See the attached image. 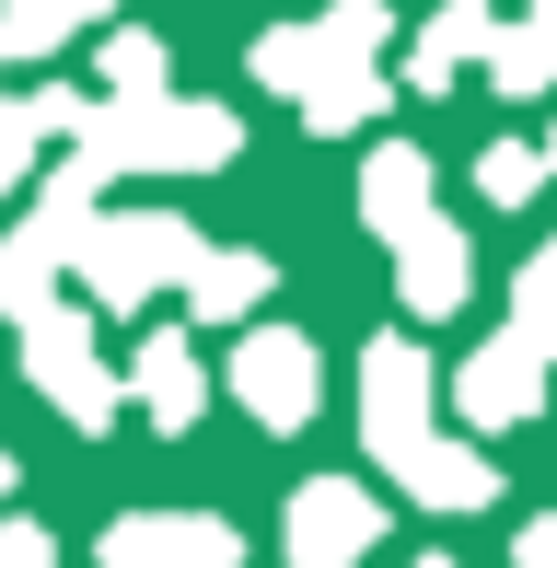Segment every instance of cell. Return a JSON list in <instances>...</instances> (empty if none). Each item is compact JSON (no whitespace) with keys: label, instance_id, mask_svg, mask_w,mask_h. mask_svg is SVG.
Returning a JSON list of instances; mask_svg holds the SVG:
<instances>
[{"label":"cell","instance_id":"cell-10","mask_svg":"<svg viewBox=\"0 0 557 568\" xmlns=\"http://www.w3.org/2000/svg\"><path fill=\"white\" fill-rule=\"evenodd\" d=\"M523 406H535V337H499L488 359H465V418L512 429Z\"/></svg>","mask_w":557,"mask_h":568},{"label":"cell","instance_id":"cell-3","mask_svg":"<svg viewBox=\"0 0 557 568\" xmlns=\"http://www.w3.org/2000/svg\"><path fill=\"white\" fill-rule=\"evenodd\" d=\"M82 163L93 174H140V163H163V174H210V163H233V116L221 105H105V116H82Z\"/></svg>","mask_w":557,"mask_h":568},{"label":"cell","instance_id":"cell-8","mask_svg":"<svg viewBox=\"0 0 557 568\" xmlns=\"http://www.w3.org/2000/svg\"><path fill=\"white\" fill-rule=\"evenodd\" d=\"M233 523H210V510H129V523L105 534V568H233Z\"/></svg>","mask_w":557,"mask_h":568},{"label":"cell","instance_id":"cell-14","mask_svg":"<svg viewBox=\"0 0 557 568\" xmlns=\"http://www.w3.org/2000/svg\"><path fill=\"white\" fill-rule=\"evenodd\" d=\"M488 82H499V93H546V82H557V0H535V12L488 47Z\"/></svg>","mask_w":557,"mask_h":568},{"label":"cell","instance_id":"cell-5","mask_svg":"<svg viewBox=\"0 0 557 568\" xmlns=\"http://www.w3.org/2000/svg\"><path fill=\"white\" fill-rule=\"evenodd\" d=\"M23 348H36V395L59 406V418H82V429L117 418V372L93 359V325H82V314H36V325H23Z\"/></svg>","mask_w":557,"mask_h":568},{"label":"cell","instance_id":"cell-6","mask_svg":"<svg viewBox=\"0 0 557 568\" xmlns=\"http://www.w3.org/2000/svg\"><path fill=\"white\" fill-rule=\"evenodd\" d=\"M233 395L256 429H302L314 418V348L291 337V325H256V337L233 348Z\"/></svg>","mask_w":557,"mask_h":568},{"label":"cell","instance_id":"cell-23","mask_svg":"<svg viewBox=\"0 0 557 568\" xmlns=\"http://www.w3.org/2000/svg\"><path fill=\"white\" fill-rule=\"evenodd\" d=\"M418 568H453V557H418Z\"/></svg>","mask_w":557,"mask_h":568},{"label":"cell","instance_id":"cell-19","mask_svg":"<svg viewBox=\"0 0 557 568\" xmlns=\"http://www.w3.org/2000/svg\"><path fill=\"white\" fill-rule=\"evenodd\" d=\"M535 174H546V163H535V151H523V140H499V151H488V163H476V186H488V197H499V210H512V197H535Z\"/></svg>","mask_w":557,"mask_h":568},{"label":"cell","instance_id":"cell-1","mask_svg":"<svg viewBox=\"0 0 557 568\" xmlns=\"http://www.w3.org/2000/svg\"><path fill=\"white\" fill-rule=\"evenodd\" d=\"M361 429H372V453H384L429 510H476V499L499 487L476 453H453L442 429H429V348H407V337L372 348V372H361Z\"/></svg>","mask_w":557,"mask_h":568},{"label":"cell","instance_id":"cell-21","mask_svg":"<svg viewBox=\"0 0 557 568\" xmlns=\"http://www.w3.org/2000/svg\"><path fill=\"white\" fill-rule=\"evenodd\" d=\"M523 568H557V523H535V534H523Z\"/></svg>","mask_w":557,"mask_h":568},{"label":"cell","instance_id":"cell-7","mask_svg":"<svg viewBox=\"0 0 557 568\" xmlns=\"http://www.w3.org/2000/svg\"><path fill=\"white\" fill-rule=\"evenodd\" d=\"M372 534H384V510H372L361 476H314V487L291 499V568H348Z\"/></svg>","mask_w":557,"mask_h":568},{"label":"cell","instance_id":"cell-13","mask_svg":"<svg viewBox=\"0 0 557 568\" xmlns=\"http://www.w3.org/2000/svg\"><path fill=\"white\" fill-rule=\"evenodd\" d=\"M361 210H372V232H395V244H407V232L429 221V163H418V151H372Z\"/></svg>","mask_w":557,"mask_h":568},{"label":"cell","instance_id":"cell-24","mask_svg":"<svg viewBox=\"0 0 557 568\" xmlns=\"http://www.w3.org/2000/svg\"><path fill=\"white\" fill-rule=\"evenodd\" d=\"M546 174H557V151H546Z\"/></svg>","mask_w":557,"mask_h":568},{"label":"cell","instance_id":"cell-4","mask_svg":"<svg viewBox=\"0 0 557 568\" xmlns=\"http://www.w3.org/2000/svg\"><path fill=\"white\" fill-rule=\"evenodd\" d=\"M372 59H384V0H337V12L314 23V82H302V116L337 140V128H361L384 105V82H372Z\"/></svg>","mask_w":557,"mask_h":568},{"label":"cell","instance_id":"cell-16","mask_svg":"<svg viewBox=\"0 0 557 568\" xmlns=\"http://www.w3.org/2000/svg\"><path fill=\"white\" fill-rule=\"evenodd\" d=\"M117 0H0V59H47L70 23H105Z\"/></svg>","mask_w":557,"mask_h":568},{"label":"cell","instance_id":"cell-17","mask_svg":"<svg viewBox=\"0 0 557 568\" xmlns=\"http://www.w3.org/2000/svg\"><path fill=\"white\" fill-rule=\"evenodd\" d=\"M105 93H117V105H151V93H163V47H151V36H117L105 47Z\"/></svg>","mask_w":557,"mask_h":568},{"label":"cell","instance_id":"cell-12","mask_svg":"<svg viewBox=\"0 0 557 568\" xmlns=\"http://www.w3.org/2000/svg\"><path fill=\"white\" fill-rule=\"evenodd\" d=\"M256 302H267V255H244V244L198 255V278H186V314H210V325H244Z\"/></svg>","mask_w":557,"mask_h":568},{"label":"cell","instance_id":"cell-22","mask_svg":"<svg viewBox=\"0 0 557 568\" xmlns=\"http://www.w3.org/2000/svg\"><path fill=\"white\" fill-rule=\"evenodd\" d=\"M0 487H12V453H0Z\"/></svg>","mask_w":557,"mask_h":568},{"label":"cell","instance_id":"cell-2","mask_svg":"<svg viewBox=\"0 0 557 568\" xmlns=\"http://www.w3.org/2000/svg\"><path fill=\"white\" fill-rule=\"evenodd\" d=\"M198 255L210 244H198L186 221H163V210H117V221L93 210L82 244H70V267H82V291L105 302V314H129V302H151L163 278H198Z\"/></svg>","mask_w":557,"mask_h":568},{"label":"cell","instance_id":"cell-11","mask_svg":"<svg viewBox=\"0 0 557 568\" xmlns=\"http://www.w3.org/2000/svg\"><path fill=\"white\" fill-rule=\"evenodd\" d=\"M140 406H151V429H186L198 406H210V372H198L186 337H151L140 348Z\"/></svg>","mask_w":557,"mask_h":568},{"label":"cell","instance_id":"cell-15","mask_svg":"<svg viewBox=\"0 0 557 568\" xmlns=\"http://www.w3.org/2000/svg\"><path fill=\"white\" fill-rule=\"evenodd\" d=\"M407 302L418 314H453V302H465V232H442V221L407 232Z\"/></svg>","mask_w":557,"mask_h":568},{"label":"cell","instance_id":"cell-9","mask_svg":"<svg viewBox=\"0 0 557 568\" xmlns=\"http://www.w3.org/2000/svg\"><path fill=\"white\" fill-rule=\"evenodd\" d=\"M465 59H488V0H442V12H429L407 82H418V93H453V70H465Z\"/></svg>","mask_w":557,"mask_h":568},{"label":"cell","instance_id":"cell-18","mask_svg":"<svg viewBox=\"0 0 557 568\" xmlns=\"http://www.w3.org/2000/svg\"><path fill=\"white\" fill-rule=\"evenodd\" d=\"M256 82H314V23H291V36H256Z\"/></svg>","mask_w":557,"mask_h":568},{"label":"cell","instance_id":"cell-20","mask_svg":"<svg viewBox=\"0 0 557 568\" xmlns=\"http://www.w3.org/2000/svg\"><path fill=\"white\" fill-rule=\"evenodd\" d=\"M0 568H59V557H47V534H36V523H12V534H0Z\"/></svg>","mask_w":557,"mask_h":568}]
</instances>
